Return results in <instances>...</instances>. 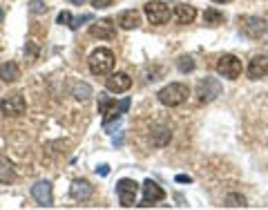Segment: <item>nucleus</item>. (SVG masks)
<instances>
[{"instance_id": "7ed1b4c3", "label": "nucleus", "mask_w": 268, "mask_h": 210, "mask_svg": "<svg viewBox=\"0 0 268 210\" xmlns=\"http://www.w3.org/2000/svg\"><path fill=\"white\" fill-rule=\"evenodd\" d=\"M127 107H130V101L127 99H123L116 105L114 99H110L105 94H98V114H103V126H108L112 118H119L123 112H127Z\"/></svg>"}, {"instance_id": "72a5a7b5", "label": "nucleus", "mask_w": 268, "mask_h": 210, "mask_svg": "<svg viewBox=\"0 0 268 210\" xmlns=\"http://www.w3.org/2000/svg\"><path fill=\"white\" fill-rule=\"evenodd\" d=\"M266 52H268V47H266Z\"/></svg>"}, {"instance_id": "f03ea898", "label": "nucleus", "mask_w": 268, "mask_h": 210, "mask_svg": "<svg viewBox=\"0 0 268 210\" xmlns=\"http://www.w3.org/2000/svg\"><path fill=\"white\" fill-rule=\"evenodd\" d=\"M188 96H190V87L186 83H170L159 92V101L165 107H179L186 103Z\"/></svg>"}, {"instance_id": "cd10ccee", "label": "nucleus", "mask_w": 268, "mask_h": 210, "mask_svg": "<svg viewBox=\"0 0 268 210\" xmlns=\"http://www.w3.org/2000/svg\"><path fill=\"white\" fill-rule=\"evenodd\" d=\"M89 3H92L94 9H105V7H110L112 5V0H89Z\"/></svg>"}, {"instance_id": "423d86ee", "label": "nucleus", "mask_w": 268, "mask_h": 210, "mask_svg": "<svg viewBox=\"0 0 268 210\" xmlns=\"http://www.w3.org/2000/svg\"><path fill=\"white\" fill-rule=\"evenodd\" d=\"M242 61L237 58V56L232 54H223L219 61H217V74L223 78H230V81H234V78L242 76Z\"/></svg>"}, {"instance_id": "20e7f679", "label": "nucleus", "mask_w": 268, "mask_h": 210, "mask_svg": "<svg viewBox=\"0 0 268 210\" xmlns=\"http://www.w3.org/2000/svg\"><path fill=\"white\" fill-rule=\"evenodd\" d=\"M237 22H239V32H242L244 36H248L250 41H259L268 29L266 20L259 18V16H239Z\"/></svg>"}, {"instance_id": "393cba45", "label": "nucleus", "mask_w": 268, "mask_h": 210, "mask_svg": "<svg viewBox=\"0 0 268 210\" xmlns=\"http://www.w3.org/2000/svg\"><path fill=\"white\" fill-rule=\"evenodd\" d=\"M29 11L31 14H36V16H41L47 11V5H45V0H31L29 3Z\"/></svg>"}, {"instance_id": "4be33fe9", "label": "nucleus", "mask_w": 268, "mask_h": 210, "mask_svg": "<svg viewBox=\"0 0 268 210\" xmlns=\"http://www.w3.org/2000/svg\"><path fill=\"white\" fill-rule=\"evenodd\" d=\"M72 94H74L76 101H87L89 96H92V87H89L87 83H76L74 89H72Z\"/></svg>"}, {"instance_id": "bb28decb", "label": "nucleus", "mask_w": 268, "mask_h": 210, "mask_svg": "<svg viewBox=\"0 0 268 210\" xmlns=\"http://www.w3.org/2000/svg\"><path fill=\"white\" fill-rule=\"evenodd\" d=\"M89 20H94V16L92 14H83L81 18H74V25H72V29H78V25H81V22H89Z\"/></svg>"}, {"instance_id": "0eeeda50", "label": "nucleus", "mask_w": 268, "mask_h": 210, "mask_svg": "<svg viewBox=\"0 0 268 210\" xmlns=\"http://www.w3.org/2000/svg\"><path fill=\"white\" fill-rule=\"evenodd\" d=\"M137 192H139V184L134 179H121L116 181V195L123 208H132L137 203Z\"/></svg>"}, {"instance_id": "2eb2a0df", "label": "nucleus", "mask_w": 268, "mask_h": 210, "mask_svg": "<svg viewBox=\"0 0 268 210\" xmlns=\"http://www.w3.org/2000/svg\"><path fill=\"white\" fill-rule=\"evenodd\" d=\"M268 76V56H255L248 63V78L259 81V78Z\"/></svg>"}, {"instance_id": "dca6fc26", "label": "nucleus", "mask_w": 268, "mask_h": 210, "mask_svg": "<svg viewBox=\"0 0 268 210\" xmlns=\"http://www.w3.org/2000/svg\"><path fill=\"white\" fill-rule=\"evenodd\" d=\"M170 139H172L170 128H165V126H154L152 130H150V141H152L154 147H163V145H168V143H170Z\"/></svg>"}, {"instance_id": "6e6552de", "label": "nucleus", "mask_w": 268, "mask_h": 210, "mask_svg": "<svg viewBox=\"0 0 268 210\" xmlns=\"http://www.w3.org/2000/svg\"><path fill=\"white\" fill-rule=\"evenodd\" d=\"M27 110V103H25V96L22 94H9V96H3L0 99V112L5 116H22Z\"/></svg>"}, {"instance_id": "aec40b11", "label": "nucleus", "mask_w": 268, "mask_h": 210, "mask_svg": "<svg viewBox=\"0 0 268 210\" xmlns=\"http://www.w3.org/2000/svg\"><path fill=\"white\" fill-rule=\"evenodd\" d=\"M16 181V170L7 157H0V184H11Z\"/></svg>"}, {"instance_id": "5701e85b", "label": "nucleus", "mask_w": 268, "mask_h": 210, "mask_svg": "<svg viewBox=\"0 0 268 210\" xmlns=\"http://www.w3.org/2000/svg\"><path fill=\"white\" fill-rule=\"evenodd\" d=\"M223 206H228V208H246L248 203H246V199L239 195V192H230V195L226 197V203H223Z\"/></svg>"}, {"instance_id": "2f4dec72", "label": "nucleus", "mask_w": 268, "mask_h": 210, "mask_svg": "<svg viewBox=\"0 0 268 210\" xmlns=\"http://www.w3.org/2000/svg\"><path fill=\"white\" fill-rule=\"evenodd\" d=\"M70 3H72V5H83L85 0H70Z\"/></svg>"}, {"instance_id": "ddd939ff", "label": "nucleus", "mask_w": 268, "mask_h": 210, "mask_svg": "<svg viewBox=\"0 0 268 210\" xmlns=\"http://www.w3.org/2000/svg\"><path fill=\"white\" fill-rule=\"evenodd\" d=\"M70 195H72V199H76V201H87V199H92V195H94V186L85 179H74L70 186Z\"/></svg>"}, {"instance_id": "f8f14e48", "label": "nucleus", "mask_w": 268, "mask_h": 210, "mask_svg": "<svg viewBox=\"0 0 268 210\" xmlns=\"http://www.w3.org/2000/svg\"><path fill=\"white\" fill-rule=\"evenodd\" d=\"M161 199H165V190L159 184H154L152 179H148L143 184V201L139 206H152V203L161 201Z\"/></svg>"}, {"instance_id": "f257e3e1", "label": "nucleus", "mask_w": 268, "mask_h": 210, "mask_svg": "<svg viewBox=\"0 0 268 210\" xmlns=\"http://www.w3.org/2000/svg\"><path fill=\"white\" fill-rule=\"evenodd\" d=\"M87 65L94 76H108L112 72V67H114V54H112V49H108V47H98L89 54Z\"/></svg>"}, {"instance_id": "9d476101", "label": "nucleus", "mask_w": 268, "mask_h": 210, "mask_svg": "<svg viewBox=\"0 0 268 210\" xmlns=\"http://www.w3.org/2000/svg\"><path fill=\"white\" fill-rule=\"evenodd\" d=\"M31 197L36 199L38 206H43V208L54 206L52 184H49V181H38V184H34V186H31Z\"/></svg>"}, {"instance_id": "c756f323", "label": "nucleus", "mask_w": 268, "mask_h": 210, "mask_svg": "<svg viewBox=\"0 0 268 210\" xmlns=\"http://www.w3.org/2000/svg\"><path fill=\"white\" fill-rule=\"evenodd\" d=\"M96 172H98V174H103V177H108V174H110V166H98V168H96Z\"/></svg>"}, {"instance_id": "412c9836", "label": "nucleus", "mask_w": 268, "mask_h": 210, "mask_svg": "<svg viewBox=\"0 0 268 210\" xmlns=\"http://www.w3.org/2000/svg\"><path fill=\"white\" fill-rule=\"evenodd\" d=\"M223 11H219V9H215V7H210V9H206V14H204V22L208 27H217V25H221L223 22Z\"/></svg>"}, {"instance_id": "39448f33", "label": "nucleus", "mask_w": 268, "mask_h": 210, "mask_svg": "<svg viewBox=\"0 0 268 210\" xmlns=\"http://www.w3.org/2000/svg\"><path fill=\"white\" fill-rule=\"evenodd\" d=\"M194 92H197L199 103H212L217 96H221L223 85L217 81V78L206 76V78H201V81L197 83V89H194Z\"/></svg>"}, {"instance_id": "473e14b6", "label": "nucleus", "mask_w": 268, "mask_h": 210, "mask_svg": "<svg viewBox=\"0 0 268 210\" xmlns=\"http://www.w3.org/2000/svg\"><path fill=\"white\" fill-rule=\"evenodd\" d=\"M212 3H217V5H223V3H230V0H212Z\"/></svg>"}, {"instance_id": "a878e982", "label": "nucleus", "mask_w": 268, "mask_h": 210, "mask_svg": "<svg viewBox=\"0 0 268 210\" xmlns=\"http://www.w3.org/2000/svg\"><path fill=\"white\" fill-rule=\"evenodd\" d=\"M56 20H58V25H67L70 29H72V25H74V18H72L70 11H60L58 18H56Z\"/></svg>"}, {"instance_id": "7c9ffc66", "label": "nucleus", "mask_w": 268, "mask_h": 210, "mask_svg": "<svg viewBox=\"0 0 268 210\" xmlns=\"http://www.w3.org/2000/svg\"><path fill=\"white\" fill-rule=\"evenodd\" d=\"M3 20H5V11H3V7H0V25H3Z\"/></svg>"}, {"instance_id": "c85d7f7f", "label": "nucleus", "mask_w": 268, "mask_h": 210, "mask_svg": "<svg viewBox=\"0 0 268 210\" xmlns=\"http://www.w3.org/2000/svg\"><path fill=\"white\" fill-rule=\"evenodd\" d=\"M175 179L179 181V184H190V181H192V177H188V174H177Z\"/></svg>"}, {"instance_id": "a211bd4d", "label": "nucleus", "mask_w": 268, "mask_h": 210, "mask_svg": "<svg viewBox=\"0 0 268 210\" xmlns=\"http://www.w3.org/2000/svg\"><path fill=\"white\" fill-rule=\"evenodd\" d=\"M194 18H197V9L192 7V5H177L175 7V20L179 25H190Z\"/></svg>"}, {"instance_id": "4468645a", "label": "nucleus", "mask_w": 268, "mask_h": 210, "mask_svg": "<svg viewBox=\"0 0 268 210\" xmlns=\"http://www.w3.org/2000/svg\"><path fill=\"white\" fill-rule=\"evenodd\" d=\"M89 34H92L94 38H100V41H112V38H116V27L112 25V20H98L94 22L92 27H89Z\"/></svg>"}, {"instance_id": "f3484780", "label": "nucleus", "mask_w": 268, "mask_h": 210, "mask_svg": "<svg viewBox=\"0 0 268 210\" xmlns=\"http://www.w3.org/2000/svg\"><path fill=\"white\" fill-rule=\"evenodd\" d=\"M121 29H134V27H139V22H141V14H139L137 9H127V11H121L119 18H116Z\"/></svg>"}, {"instance_id": "6ab92c4d", "label": "nucleus", "mask_w": 268, "mask_h": 210, "mask_svg": "<svg viewBox=\"0 0 268 210\" xmlns=\"http://www.w3.org/2000/svg\"><path fill=\"white\" fill-rule=\"evenodd\" d=\"M0 78H3L5 83H16L20 78L18 65H16L14 61H9V63H3V65H0Z\"/></svg>"}, {"instance_id": "b1692460", "label": "nucleus", "mask_w": 268, "mask_h": 210, "mask_svg": "<svg viewBox=\"0 0 268 210\" xmlns=\"http://www.w3.org/2000/svg\"><path fill=\"white\" fill-rule=\"evenodd\" d=\"M177 67H179V72H192L194 70V61H192V56H181V58L177 61Z\"/></svg>"}, {"instance_id": "9b49d317", "label": "nucleus", "mask_w": 268, "mask_h": 210, "mask_svg": "<svg viewBox=\"0 0 268 210\" xmlns=\"http://www.w3.org/2000/svg\"><path fill=\"white\" fill-rule=\"evenodd\" d=\"M105 87H108V92H112V94H123L132 87V78L127 76L125 72L110 74V78L105 81Z\"/></svg>"}, {"instance_id": "1a4fd4ad", "label": "nucleus", "mask_w": 268, "mask_h": 210, "mask_svg": "<svg viewBox=\"0 0 268 210\" xmlns=\"http://www.w3.org/2000/svg\"><path fill=\"white\" fill-rule=\"evenodd\" d=\"M145 18H148L152 25H163V22L170 20V7H168L165 3H161V0H150V3H145Z\"/></svg>"}]
</instances>
